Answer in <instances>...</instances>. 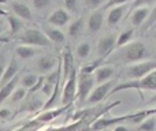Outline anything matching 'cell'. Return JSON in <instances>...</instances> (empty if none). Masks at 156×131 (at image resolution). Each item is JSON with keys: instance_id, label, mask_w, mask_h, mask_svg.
Returning a JSON list of instances; mask_svg holds the SVG:
<instances>
[{"instance_id": "6da1fadb", "label": "cell", "mask_w": 156, "mask_h": 131, "mask_svg": "<svg viewBox=\"0 0 156 131\" xmlns=\"http://www.w3.org/2000/svg\"><path fill=\"white\" fill-rule=\"evenodd\" d=\"M148 56V48L141 41H133V43L126 44V45L121 47L118 52L119 60L126 64H134V63L143 62V60H147Z\"/></svg>"}, {"instance_id": "7a4b0ae2", "label": "cell", "mask_w": 156, "mask_h": 131, "mask_svg": "<svg viewBox=\"0 0 156 131\" xmlns=\"http://www.w3.org/2000/svg\"><path fill=\"white\" fill-rule=\"evenodd\" d=\"M130 89H134V90L140 91V93L144 90H156V70L149 72L145 77L140 78V79H130V81H127V82L119 83V85L114 86L110 96L118 93V91L130 90Z\"/></svg>"}, {"instance_id": "3957f363", "label": "cell", "mask_w": 156, "mask_h": 131, "mask_svg": "<svg viewBox=\"0 0 156 131\" xmlns=\"http://www.w3.org/2000/svg\"><path fill=\"white\" fill-rule=\"evenodd\" d=\"M19 41L26 45L33 47H51L52 41L48 38L45 32H41L38 29H26L21 36H19Z\"/></svg>"}, {"instance_id": "277c9868", "label": "cell", "mask_w": 156, "mask_h": 131, "mask_svg": "<svg viewBox=\"0 0 156 131\" xmlns=\"http://www.w3.org/2000/svg\"><path fill=\"white\" fill-rule=\"evenodd\" d=\"M77 90H78V74L76 68L71 71L70 77L65 81V86L62 90V105L63 107H69L74 102V100L77 98Z\"/></svg>"}, {"instance_id": "5b68a950", "label": "cell", "mask_w": 156, "mask_h": 131, "mask_svg": "<svg viewBox=\"0 0 156 131\" xmlns=\"http://www.w3.org/2000/svg\"><path fill=\"white\" fill-rule=\"evenodd\" d=\"M96 78L94 74H86V72H80L78 74V90H77V98L80 104H83L85 100H88L89 94L94 89Z\"/></svg>"}, {"instance_id": "8992f818", "label": "cell", "mask_w": 156, "mask_h": 131, "mask_svg": "<svg viewBox=\"0 0 156 131\" xmlns=\"http://www.w3.org/2000/svg\"><path fill=\"white\" fill-rule=\"evenodd\" d=\"M156 70V60H143L126 68V77L130 79H140Z\"/></svg>"}, {"instance_id": "52a82bcc", "label": "cell", "mask_w": 156, "mask_h": 131, "mask_svg": "<svg viewBox=\"0 0 156 131\" xmlns=\"http://www.w3.org/2000/svg\"><path fill=\"white\" fill-rule=\"evenodd\" d=\"M114 86H115V82H114L112 79L107 81V82H104V83H99V85L92 90V93L89 94L88 100H86L88 104H97V102L103 101L107 96H110Z\"/></svg>"}, {"instance_id": "ba28073f", "label": "cell", "mask_w": 156, "mask_h": 131, "mask_svg": "<svg viewBox=\"0 0 156 131\" xmlns=\"http://www.w3.org/2000/svg\"><path fill=\"white\" fill-rule=\"evenodd\" d=\"M130 119V113L129 115H123V116H118V118H101L97 119L90 127V131H99L103 129H108L111 126H116V124H121L122 122L129 120Z\"/></svg>"}, {"instance_id": "9c48e42d", "label": "cell", "mask_w": 156, "mask_h": 131, "mask_svg": "<svg viewBox=\"0 0 156 131\" xmlns=\"http://www.w3.org/2000/svg\"><path fill=\"white\" fill-rule=\"evenodd\" d=\"M116 38L118 37L115 34H108V36H104L103 38H100L99 44H97V53L100 56L107 57L116 47Z\"/></svg>"}, {"instance_id": "30bf717a", "label": "cell", "mask_w": 156, "mask_h": 131, "mask_svg": "<svg viewBox=\"0 0 156 131\" xmlns=\"http://www.w3.org/2000/svg\"><path fill=\"white\" fill-rule=\"evenodd\" d=\"M104 25V8H97L88 18L89 33H97Z\"/></svg>"}, {"instance_id": "8fae6325", "label": "cell", "mask_w": 156, "mask_h": 131, "mask_svg": "<svg viewBox=\"0 0 156 131\" xmlns=\"http://www.w3.org/2000/svg\"><path fill=\"white\" fill-rule=\"evenodd\" d=\"M48 22L52 25V26H56V27H63L70 22V12L67 10H63V8H58L55 10L54 12L49 15Z\"/></svg>"}, {"instance_id": "7c38bea8", "label": "cell", "mask_w": 156, "mask_h": 131, "mask_svg": "<svg viewBox=\"0 0 156 131\" xmlns=\"http://www.w3.org/2000/svg\"><path fill=\"white\" fill-rule=\"evenodd\" d=\"M19 72V66L18 62H16L15 57L11 59V62L7 64V67H4V71H3L2 77H0V88L4 86L7 82H10L14 77H16Z\"/></svg>"}, {"instance_id": "4fadbf2b", "label": "cell", "mask_w": 156, "mask_h": 131, "mask_svg": "<svg viewBox=\"0 0 156 131\" xmlns=\"http://www.w3.org/2000/svg\"><path fill=\"white\" fill-rule=\"evenodd\" d=\"M126 10H127V5L126 4L116 5V7L110 8L108 15H107V25H108V26H115V25H118L119 22L122 21V18H123Z\"/></svg>"}, {"instance_id": "5bb4252c", "label": "cell", "mask_w": 156, "mask_h": 131, "mask_svg": "<svg viewBox=\"0 0 156 131\" xmlns=\"http://www.w3.org/2000/svg\"><path fill=\"white\" fill-rule=\"evenodd\" d=\"M149 15H151V10H149L148 5H143V7L136 8V10H133V14H132V25L134 27L141 26L145 22V19L149 18Z\"/></svg>"}, {"instance_id": "9a60e30c", "label": "cell", "mask_w": 156, "mask_h": 131, "mask_svg": "<svg viewBox=\"0 0 156 131\" xmlns=\"http://www.w3.org/2000/svg\"><path fill=\"white\" fill-rule=\"evenodd\" d=\"M11 10L14 11V14H15L16 16H19V18L23 19V21H32L33 19V14H32V11H30V8L21 2L11 3Z\"/></svg>"}, {"instance_id": "2e32d148", "label": "cell", "mask_w": 156, "mask_h": 131, "mask_svg": "<svg viewBox=\"0 0 156 131\" xmlns=\"http://www.w3.org/2000/svg\"><path fill=\"white\" fill-rule=\"evenodd\" d=\"M62 60H63V82H65L70 77L71 71L74 70V57L69 48H66L65 52H63Z\"/></svg>"}, {"instance_id": "e0dca14e", "label": "cell", "mask_w": 156, "mask_h": 131, "mask_svg": "<svg viewBox=\"0 0 156 131\" xmlns=\"http://www.w3.org/2000/svg\"><path fill=\"white\" fill-rule=\"evenodd\" d=\"M114 72H115V70H114V67H111V66L99 67V68L94 71L96 83L99 85V83H104V82H107V81H110L111 78H112Z\"/></svg>"}, {"instance_id": "ac0fdd59", "label": "cell", "mask_w": 156, "mask_h": 131, "mask_svg": "<svg viewBox=\"0 0 156 131\" xmlns=\"http://www.w3.org/2000/svg\"><path fill=\"white\" fill-rule=\"evenodd\" d=\"M18 82H19V75H16V77H14L10 82H7L4 86H2V88H0V104H2V102H4L5 100H7L8 97L12 94V91L16 89Z\"/></svg>"}, {"instance_id": "d6986e66", "label": "cell", "mask_w": 156, "mask_h": 131, "mask_svg": "<svg viewBox=\"0 0 156 131\" xmlns=\"http://www.w3.org/2000/svg\"><path fill=\"white\" fill-rule=\"evenodd\" d=\"M56 66H58V62H55L54 57L48 56V55L43 56L37 62V68L40 72H51L56 68Z\"/></svg>"}, {"instance_id": "ffe728a7", "label": "cell", "mask_w": 156, "mask_h": 131, "mask_svg": "<svg viewBox=\"0 0 156 131\" xmlns=\"http://www.w3.org/2000/svg\"><path fill=\"white\" fill-rule=\"evenodd\" d=\"M45 34L48 36V38L52 41L54 44H65L66 41V36L59 27H48V29L44 30Z\"/></svg>"}, {"instance_id": "44dd1931", "label": "cell", "mask_w": 156, "mask_h": 131, "mask_svg": "<svg viewBox=\"0 0 156 131\" xmlns=\"http://www.w3.org/2000/svg\"><path fill=\"white\" fill-rule=\"evenodd\" d=\"M63 108H58V109H47L38 116L36 120L38 123H47V122H51V120H55L56 118H59L60 115L63 113Z\"/></svg>"}, {"instance_id": "7402d4cb", "label": "cell", "mask_w": 156, "mask_h": 131, "mask_svg": "<svg viewBox=\"0 0 156 131\" xmlns=\"http://www.w3.org/2000/svg\"><path fill=\"white\" fill-rule=\"evenodd\" d=\"M15 53H16V56H19L21 59L26 60V59H32V57L37 53V51L33 48V45H26V44H25V45L16 47Z\"/></svg>"}, {"instance_id": "603a6c76", "label": "cell", "mask_w": 156, "mask_h": 131, "mask_svg": "<svg viewBox=\"0 0 156 131\" xmlns=\"http://www.w3.org/2000/svg\"><path fill=\"white\" fill-rule=\"evenodd\" d=\"M83 26H85V19H83V16H80V18L76 19V21L69 26V36L73 38H77L78 36H81V33H82Z\"/></svg>"}, {"instance_id": "cb8c5ba5", "label": "cell", "mask_w": 156, "mask_h": 131, "mask_svg": "<svg viewBox=\"0 0 156 131\" xmlns=\"http://www.w3.org/2000/svg\"><path fill=\"white\" fill-rule=\"evenodd\" d=\"M154 115V111L152 109H144V111H138V112L134 113H130V119L129 122H132L133 124H140L145 120L147 118Z\"/></svg>"}, {"instance_id": "d4e9b609", "label": "cell", "mask_w": 156, "mask_h": 131, "mask_svg": "<svg viewBox=\"0 0 156 131\" xmlns=\"http://www.w3.org/2000/svg\"><path fill=\"white\" fill-rule=\"evenodd\" d=\"M133 36H134V29H126V30H123V32H122L121 34L118 36V38H116V47H118V48H121V47L129 44L130 41H132Z\"/></svg>"}, {"instance_id": "484cf974", "label": "cell", "mask_w": 156, "mask_h": 131, "mask_svg": "<svg viewBox=\"0 0 156 131\" xmlns=\"http://www.w3.org/2000/svg\"><path fill=\"white\" fill-rule=\"evenodd\" d=\"M32 96H33V94H32ZM43 107H44L43 101H41L37 96H33L32 98H30L29 101L23 105V107H22L21 111H32V112H33V111H37V109H40V108H43Z\"/></svg>"}, {"instance_id": "4316f807", "label": "cell", "mask_w": 156, "mask_h": 131, "mask_svg": "<svg viewBox=\"0 0 156 131\" xmlns=\"http://www.w3.org/2000/svg\"><path fill=\"white\" fill-rule=\"evenodd\" d=\"M19 16H14V15H10L7 16V23L10 26V32L11 34H16L19 30L22 29V22L19 21Z\"/></svg>"}, {"instance_id": "83f0119b", "label": "cell", "mask_w": 156, "mask_h": 131, "mask_svg": "<svg viewBox=\"0 0 156 131\" xmlns=\"http://www.w3.org/2000/svg\"><path fill=\"white\" fill-rule=\"evenodd\" d=\"M26 94H27L26 88H23V86L18 88V86H16V89L12 91V94L10 96V100H11V102H12V104H16V102L22 101V100L26 97Z\"/></svg>"}, {"instance_id": "f1b7e54d", "label": "cell", "mask_w": 156, "mask_h": 131, "mask_svg": "<svg viewBox=\"0 0 156 131\" xmlns=\"http://www.w3.org/2000/svg\"><path fill=\"white\" fill-rule=\"evenodd\" d=\"M152 116H154V115H152ZM152 116L147 118L143 123L138 124V130H140V131H155V129H156V120H155V118H152Z\"/></svg>"}, {"instance_id": "f546056e", "label": "cell", "mask_w": 156, "mask_h": 131, "mask_svg": "<svg viewBox=\"0 0 156 131\" xmlns=\"http://www.w3.org/2000/svg\"><path fill=\"white\" fill-rule=\"evenodd\" d=\"M76 53L80 59H86V57L90 55V44H88V43L80 44V45L77 47Z\"/></svg>"}, {"instance_id": "4dcf8cb0", "label": "cell", "mask_w": 156, "mask_h": 131, "mask_svg": "<svg viewBox=\"0 0 156 131\" xmlns=\"http://www.w3.org/2000/svg\"><path fill=\"white\" fill-rule=\"evenodd\" d=\"M37 79H38V77H36L34 74H26L21 79V85L23 86V88H26V89H30V88H33V86L36 85Z\"/></svg>"}, {"instance_id": "1f68e13d", "label": "cell", "mask_w": 156, "mask_h": 131, "mask_svg": "<svg viewBox=\"0 0 156 131\" xmlns=\"http://www.w3.org/2000/svg\"><path fill=\"white\" fill-rule=\"evenodd\" d=\"M44 83H45V77H38L37 82H36V85L33 86V88H30L29 90H27V94L29 96H32V94H36L37 91H40L41 89H43Z\"/></svg>"}, {"instance_id": "d6a6232c", "label": "cell", "mask_w": 156, "mask_h": 131, "mask_svg": "<svg viewBox=\"0 0 156 131\" xmlns=\"http://www.w3.org/2000/svg\"><path fill=\"white\" fill-rule=\"evenodd\" d=\"M65 2V8L69 12L76 14L80 10V5H78V0H63Z\"/></svg>"}, {"instance_id": "836d02e7", "label": "cell", "mask_w": 156, "mask_h": 131, "mask_svg": "<svg viewBox=\"0 0 156 131\" xmlns=\"http://www.w3.org/2000/svg\"><path fill=\"white\" fill-rule=\"evenodd\" d=\"M107 3V0H85V5L89 10H97L101 5H104Z\"/></svg>"}, {"instance_id": "e575fe53", "label": "cell", "mask_w": 156, "mask_h": 131, "mask_svg": "<svg viewBox=\"0 0 156 131\" xmlns=\"http://www.w3.org/2000/svg\"><path fill=\"white\" fill-rule=\"evenodd\" d=\"M51 3H52V0H33V5L38 11H43L45 8H48L51 5Z\"/></svg>"}, {"instance_id": "d590c367", "label": "cell", "mask_w": 156, "mask_h": 131, "mask_svg": "<svg viewBox=\"0 0 156 131\" xmlns=\"http://www.w3.org/2000/svg\"><path fill=\"white\" fill-rule=\"evenodd\" d=\"M127 2H129V0H107V3L103 5V8L107 10V8H112V7H116V5L126 4Z\"/></svg>"}, {"instance_id": "8d00e7d4", "label": "cell", "mask_w": 156, "mask_h": 131, "mask_svg": "<svg viewBox=\"0 0 156 131\" xmlns=\"http://www.w3.org/2000/svg\"><path fill=\"white\" fill-rule=\"evenodd\" d=\"M154 2H156V0H134L133 2V4H132V7H130V10H136V8H138V7H143V5H149V4H152Z\"/></svg>"}, {"instance_id": "74e56055", "label": "cell", "mask_w": 156, "mask_h": 131, "mask_svg": "<svg viewBox=\"0 0 156 131\" xmlns=\"http://www.w3.org/2000/svg\"><path fill=\"white\" fill-rule=\"evenodd\" d=\"M38 122L36 120L33 124H27V126H23V127H21V129H18V130H14V131H34L36 129H37V126H38Z\"/></svg>"}, {"instance_id": "f35d334b", "label": "cell", "mask_w": 156, "mask_h": 131, "mask_svg": "<svg viewBox=\"0 0 156 131\" xmlns=\"http://www.w3.org/2000/svg\"><path fill=\"white\" fill-rule=\"evenodd\" d=\"M10 118H11V111L8 108H2L0 109V119L2 120H7Z\"/></svg>"}, {"instance_id": "ab89813d", "label": "cell", "mask_w": 156, "mask_h": 131, "mask_svg": "<svg viewBox=\"0 0 156 131\" xmlns=\"http://www.w3.org/2000/svg\"><path fill=\"white\" fill-rule=\"evenodd\" d=\"M156 22V7H155V10L151 12V15H149V18H148V23H147V26H145V29H148L151 25H154Z\"/></svg>"}, {"instance_id": "60d3db41", "label": "cell", "mask_w": 156, "mask_h": 131, "mask_svg": "<svg viewBox=\"0 0 156 131\" xmlns=\"http://www.w3.org/2000/svg\"><path fill=\"white\" fill-rule=\"evenodd\" d=\"M112 131H129V129L125 127V126H122V124H116L115 129H114Z\"/></svg>"}, {"instance_id": "b9f144b4", "label": "cell", "mask_w": 156, "mask_h": 131, "mask_svg": "<svg viewBox=\"0 0 156 131\" xmlns=\"http://www.w3.org/2000/svg\"><path fill=\"white\" fill-rule=\"evenodd\" d=\"M7 25H5V22H3L2 19H0V34H3V33L5 32V29H7Z\"/></svg>"}, {"instance_id": "7bdbcfd3", "label": "cell", "mask_w": 156, "mask_h": 131, "mask_svg": "<svg viewBox=\"0 0 156 131\" xmlns=\"http://www.w3.org/2000/svg\"><path fill=\"white\" fill-rule=\"evenodd\" d=\"M7 41H8V38L2 37V36H0V44H2V43H7Z\"/></svg>"}, {"instance_id": "ee69618b", "label": "cell", "mask_w": 156, "mask_h": 131, "mask_svg": "<svg viewBox=\"0 0 156 131\" xmlns=\"http://www.w3.org/2000/svg\"><path fill=\"white\" fill-rule=\"evenodd\" d=\"M149 102H151V104H156V94H155L154 97H152V98H151V101H149Z\"/></svg>"}, {"instance_id": "f6af8a7d", "label": "cell", "mask_w": 156, "mask_h": 131, "mask_svg": "<svg viewBox=\"0 0 156 131\" xmlns=\"http://www.w3.org/2000/svg\"><path fill=\"white\" fill-rule=\"evenodd\" d=\"M7 2H8V0H0V4H5Z\"/></svg>"}, {"instance_id": "bcb514c9", "label": "cell", "mask_w": 156, "mask_h": 131, "mask_svg": "<svg viewBox=\"0 0 156 131\" xmlns=\"http://www.w3.org/2000/svg\"><path fill=\"white\" fill-rule=\"evenodd\" d=\"M99 131H111V130H108V129H103V130H99Z\"/></svg>"}, {"instance_id": "7dc6e473", "label": "cell", "mask_w": 156, "mask_h": 131, "mask_svg": "<svg viewBox=\"0 0 156 131\" xmlns=\"http://www.w3.org/2000/svg\"><path fill=\"white\" fill-rule=\"evenodd\" d=\"M152 111H154V115H156V108H154V109H152Z\"/></svg>"}]
</instances>
